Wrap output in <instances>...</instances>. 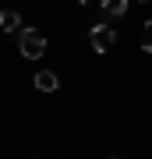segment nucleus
Segmentation results:
<instances>
[{
  "instance_id": "39448f33",
  "label": "nucleus",
  "mask_w": 152,
  "mask_h": 159,
  "mask_svg": "<svg viewBox=\"0 0 152 159\" xmlns=\"http://www.w3.org/2000/svg\"><path fill=\"white\" fill-rule=\"evenodd\" d=\"M127 11V0H103V14H110V18H120Z\"/></svg>"
},
{
  "instance_id": "0eeeda50",
  "label": "nucleus",
  "mask_w": 152,
  "mask_h": 159,
  "mask_svg": "<svg viewBox=\"0 0 152 159\" xmlns=\"http://www.w3.org/2000/svg\"><path fill=\"white\" fill-rule=\"evenodd\" d=\"M138 4H149V0H138Z\"/></svg>"
},
{
  "instance_id": "f257e3e1",
  "label": "nucleus",
  "mask_w": 152,
  "mask_h": 159,
  "mask_svg": "<svg viewBox=\"0 0 152 159\" xmlns=\"http://www.w3.org/2000/svg\"><path fill=\"white\" fill-rule=\"evenodd\" d=\"M18 50H21V57H28V60H39L46 53V35L39 29H21L18 32Z\"/></svg>"
},
{
  "instance_id": "20e7f679",
  "label": "nucleus",
  "mask_w": 152,
  "mask_h": 159,
  "mask_svg": "<svg viewBox=\"0 0 152 159\" xmlns=\"http://www.w3.org/2000/svg\"><path fill=\"white\" fill-rule=\"evenodd\" d=\"M57 85H60V81H57L53 71H39V74H35V89H39V92H57Z\"/></svg>"
},
{
  "instance_id": "6e6552de",
  "label": "nucleus",
  "mask_w": 152,
  "mask_h": 159,
  "mask_svg": "<svg viewBox=\"0 0 152 159\" xmlns=\"http://www.w3.org/2000/svg\"><path fill=\"white\" fill-rule=\"evenodd\" d=\"M110 159H120V156H110Z\"/></svg>"
},
{
  "instance_id": "423d86ee",
  "label": "nucleus",
  "mask_w": 152,
  "mask_h": 159,
  "mask_svg": "<svg viewBox=\"0 0 152 159\" xmlns=\"http://www.w3.org/2000/svg\"><path fill=\"white\" fill-rule=\"evenodd\" d=\"M141 50H145V53H152V18L141 25Z\"/></svg>"
},
{
  "instance_id": "f03ea898",
  "label": "nucleus",
  "mask_w": 152,
  "mask_h": 159,
  "mask_svg": "<svg viewBox=\"0 0 152 159\" xmlns=\"http://www.w3.org/2000/svg\"><path fill=\"white\" fill-rule=\"evenodd\" d=\"M89 43H92V50H96V53H110V50H113V43H117V32H113V25H110V21L92 25Z\"/></svg>"
},
{
  "instance_id": "7ed1b4c3",
  "label": "nucleus",
  "mask_w": 152,
  "mask_h": 159,
  "mask_svg": "<svg viewBox=\"0 0 152 159\" xmlns=\"http://www.w3.org/2000/svg\"><path fill=\"white\" fill-rule=\"evenodd\" d=\"M0 32H21V18H18V11H0Z\"/></svg>"
}]
</instances>
